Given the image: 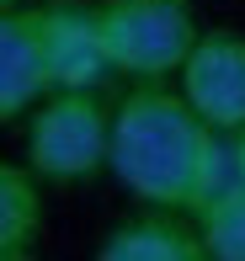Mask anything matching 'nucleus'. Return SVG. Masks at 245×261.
<instances>
[{
	"instance_id": "nucleus-1",
	"label": "nucleus",
	"mask_w": 245,
	"mask_h": 261,
	"mask_svg": "<svg viewBox=\"0 0 245 261\" xmlns=\"http://www.w3.org/2000/svg\"><path fill=\"white\" fill-rule=\"evenodd\" d=\"M112 176L149 208L197 213L245 181L235 134H219L181 91L139 86L112 112Z\"/></svg>"
},
{
	"instance_id": "nucleus-2",
	"label": "nucleus",
	"mask_w": 245,
	"mask_h": 261,
	"mask_svg": "<svg viewBox=\"0 0 245 261\" xmlns=\"http://www.w3.org/2000/svg\"><path fill=\"white\" fill-rule=\"evenodd\" d=\"M101 38H107L112 75L160 86V80L181 75L186 54L197 43V21L186 11V0H107Z\"/></svg>"
},
{
	"instance_id": "nucleus-3",
	"label": "nucleus",
	"mask_w": 245,
	"mask_h": 261,
	"mask_svg": "<svg viewBox=\"0 0 245 261\" xmlns=\"http://www.w3.org/2000/svg\"><path fill=\"white\" fill-rule=\"evenodd\" d=\"M112 155V112L96 91H48L27 117V165L43 181H91Z\"/></svg>"
},
{
	"instance_id": "nucleus-4",
	"label": "nucleus",
	"mask_w": 245,
	"mask_h": 261,
	"mask_svg": "<svg viewBox=\"0 0 245 261\" xmlns=\"http://www.w3.org/2000/svg\"><path fill=\"white\" fill-rule=\"evenodd\" d=\"M176 80H181V96L219 134L245 128V38L240 32H197Z\"/></svg>"
},
{
	"instance_id": "nucleus-5",
	"label": "nucleus",
	"mask_w": 245,
	"mask_h": 261,
	"mask_svg": "<svg viewBox=\"0 0 245 261\" xmlns=\"http://www.w3.org/2000/svg\"><path fill=\"white\" fill-rule=\"evenodd\" d=\"M48 91H53V59L48 32H43V6H6L0 11V117L16 123Z\"/></svg>"
},
{
	"instance_id": "nucleus-6",
	"label": "nucleus",
	"mask_w": 245,
	"mask_h": 261,
	"mask_svg": "<svg viewBox=\"0 0 245 261\" xmlns=\"http://www.w3.org/2000/svg\"><path fill=\"white\" fill-rule=\"evenodd\" d=\"M43 32H48V59H53V91H96L101 75H112L107 38H101V6L48 0Z\"/></svg>"
},
{
	"instance_id": "nucleus-7",
	"label": "nucleus",
	"mask_w": 245,
	"mask_h": 261,
	"mask_svg": "<svg viewBox=\"0 0 245 261\" xmlns=\"http://www.w3.org/2000/svg\"><path fill=\"white\" fill-rule=\"evenodd\" d=\"M96 256L101 261H203L208 245L192 213L181 219V208H149V213L112 224L101 234Z\"/></svg>"
},
{
	"instance_id": "nucleus-8",
	"label": "nucleus",
	"mask_w": 245,
	"mask_h": 261,
	"mask_svg": "<svg viewBox=\"0 0 245 261\" xmlns=\"http://www.w3.org/2000/svg\"><path fill=\"white\" fill-rule=\"evenodd\" d=\"M43 234V192H38V171L32 165L6 160L0 165V256L21 261L32 256Z\"/></svg>"
},
{
	"instance_id": "nucleus-9",
	"label": "nucleus",
	"mask_w": 245,
	"mask_h": 261,
	"mask_svg": "<svg viewBox=\"0 0 245 261\" xmlns=\"http://www.w3.org/2000/svg\"><path fill=\"white\" fill-rule=\"evenodd\" d=\"M192 219L203 229V245L213 261H245V181L219 192L213 203H203Z\"/></svg>"
},
{
	"instance_id": "nucleus-10",
	"label": "nucleus",
	"mask_w": 245,
	"mask_h": 261,
	"mask_svg": "<svg viewBox=\"0 0 245 261\" xmlns=\"http://www.w3.org/2000/svg\"><path fill=\"white\" fill-rule=\"evenodd\" d=\"M235 144H240V165H245V128H240V134H235Z\"/></svg>"
},
{
	"instance_id": "nucleus-11",
	"label": "nucleus",
	"mask_w": 245,
	"mask_h": 261,
	"mask_svg": "<svg viewBox=\"0 0 245 261\" xmlns=\"http://www.w3.org/2000/svg\"><path fill=\"white\" fill-rule=\"evenodd\" d=\"M6 6H21V0H0V11H6Z\"/></svg>"
}]
</instances>
